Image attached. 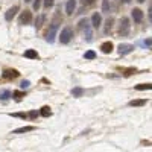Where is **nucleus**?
Returning <instances> with one entry per match:
<instances>
[{"label":"nucleus","mask_w":152,"mask_h":152,"mask_svg":"<svg viewBox=\"0 0 152 152\" xmlns=\"http://www.w3.org/2000/svg\"><path fill=\"white\" fill-rule=\"evenodd\" d=\"M72 94H73L75 97H81V96L84 94V90H82L81 87H76V88H73V90H72Z\"/></svg>","instance_id":"6ab92c4d"},{"label":"nucleus","mask_w":152,"mask_h":152,"mask_svg":"<svg viewBox=\"0 0 152 152\" xmlns=\"http://www.w3.org/2000/svg\"><path fill=\"white\" fill-rule=\"evenodd\" d=\"M84 58H85V59H94V58H96V53L93 52V50H88V52H85Z\"/></svg>","instance_id":"393cba45"},{"label":"nucleus","mask_w":152,"mask_h":152,"mask_svg":"<svg viewBox=\"0 0 152 152\" xmlns=\"http://www.w3.org/2000/svg\"><path fill=\"white\" fill-rule=\"evenodd\" d=\"M18 9H20V8H18L17 5H15V6H12V8H9V9H8V12H6V14H5V18H6L8 21H11L12 18L15 17V14H17V12H18Z\"/></svg>","instance_id":"9d476101"},{"label":"nucleus","mask_w":152,"mask_h":152,"mask_svg":"<svg viewBox=\"0 0 152 152\" xmlns=\"http://www.w3.org/2000/svg\"><path fill=\"white\" fill-rule=\"evenodd\" d=\"M102 12L110 14V2L108 0H102Z\"/></svg>","instance_id":"5701e85b"},{"label":"nucleus","mask_w":152,"mask_h":152,"mask_svg":"<svg viewBox=\"0 0 152 152\" xmlns=\"http://www.w3.org/2000/svg\"><path fill=\"white\" fill-rule=\"evenodd\" d=\"M129 29H131V24H129V18L123 17L119 23V35L120 37H128L129 35Z\"/></svg>","instance_id":"7ed1b4c3"},{"label":"nucleus","mask_w":152,"mask_h":152,"mask_svg":"<svg viewBox=\"0 0 152 152\" xmlns=\"http://www.w3.org/2000/svg\"><path fill=\"white\" fill-rule=\"evenodd\" d=\"M24 56L29 58V59H38V52H37V50H34V49H29V50L24 52Z\"/></svg>","instance_id":"2eb2a0df"},{"label":"nucleus","mask_w":152,"mask_h":152,"mask_svg":"<svg viewBox=\"0 0 152 152\" xmlns=\"http://www.w3.org/2000/svg\"><path fill=\"white\" fill-rule=\"evenodd\" d=\"M151 88H152L151 84H138V85H135V90H140V91H143V90H151Z\"/></svg>","instance_id":"412c9836"},{"label":"nucleus","mask_w":152,"mask_h":152,"mask_svg":"<svg viewBox=\"0 0 152 152\" xmlns=\"http://www.w3.org/2000/svg\"><path fill=\"white\" fill-rule=\"evenodd\" d=\"M78 28L84 32L87 41H91V40H93V38H91V37H93V32H91V29H90V23H88L87 18H82V20L78 23Z\"/></svg>","instance_id":"f03ea898"},{"label":"nucleus","mask_w":152,"mask_h":152,"mask_svg":"<svg viewBox=\"0 0 152 152\" xmlns=\"http://www.w3.org/2000/svg\"><path fill=\"white\" fill-rule=\"evenodd\" d=\"M135 72H137V70H135L134 67H129V69H123V70H122V75H123V76H131V75H134Z\"/></svg>","instance_id":"4be33fe9"},{"label":"nucleus","mask_w":152,"mask_h":152,"mask_svg":"<svg viewBox=\"0 0 152 152\" xmlns=\"http://www.w3.org/2000/svg\"><path fill=\"white\" fill-rule=\"evenodd\" d=\"M38 114H40V113H37V111H31V113L28 114V117L34 120V119H37V117H38Z\"/></svg>","instance_id":"cd10ccee"},{"label":"nucleus","mask_w":152,"mask_h":152,"mask_svg":"<svg viewBox=\"0 0 152 152\" xmlns=\"http://www.w3.org/2000/svg\"><path fill=\"white\" fill-rule=\"evenodd\" d=\"M11 91L9 90H2L0 91V100H2V102H6V100H9L11 99Z\"/></svg>","instance_id":"dca6fc26"},{"label":"nucleus","mask_w":152,"mask_h":152,"mask_svg":"<svg viewBox=\"0 0 152 152\" xmlns=\"http://www.w3.org/2000/svg\"><path fill=\"white\" fill-rule=\"evenodd\" d=\"M93 2H94V0H82V3H84V5H91Z\"/></svg>","instance_id":"2f4dec72"},{"label":"nucleus","mask_w":152,"mask_h":152,"mask_svg":"<svg viewBox=\"0 0 152 152\" xmlns=\"http://www.w3.org/2000/svg\"><path fill=\"white\" fill-rule=\"evenodd\" d=\"M12 117H20V119H28V114L26 113H14Z\"/></svg>","instance_id":"bb28decb"},{"label":"nucleus","mask_w":152,"mask_h":152,"mask_svg":"<svg viewBox=\"0 0 152 152\" xmlns=\"http://www.w3.org/2000/svg\"><path fill=\"white\" fill-rule=\"evenodd\" d=\"M134 50V46L132 44H128V43H122L120 46H119V53L120 55H128V53H131Z\"/></svg>","instance_id":"0eeeda50"},{"label":"nucleus","mask_w":152,"mask_h":152,"mask_svg":"<svg viewBox=\"0 0 152 152\" xmlns=\"http://www.w3.org/2000/svg\"><path fill=\"white\" fill-rule=\"evenodd\" d=\"M113 23H114V18H113V17H110V18L107 20V26H105V34H108V32L111 31V28H113Z\"/></svg>","instance_id":"b1692460"},{"label":"nucleus","mask_w":152,"mask_h":152,"mask_svg":"<svg viewBox=\"0 0 152 152\" xmlns=\"http://www.w3.org/2000/svg\"><path fill=\"white\" fill-rule=\"evenodd\" d=\"M131 15H132V18H134L135 23H142V21H143V11H142V9L134 8V9L131 11Z\"/></svg>","instance_id":"6e6552de"},{"label":"nucleus","mask_w":152,"mask_h":152,"mask_svg":"<svg viewBox=\"0 0 152 152\" xmlns=\"http://www.w3.org/2000/svg\"><path fill=\"white\" fill-rule=\"evenodd\" d=\"M2 76H3V79H15L20 76V73L15 69H6V70H3Z\"/></svg>","instance_id":"423d86ee"},{"label":"nucleus","mask_w":152,"mask_h":152,"mask_svg":"<svg viewBox=\"0 0 152 152\" xmlns=\"http://www.w3.org/2000/svg\"><path fill=\"white\" fill-rule=\"evenodd\" d=\"M40 6H41V0H35V2H34V9L38 11V9H40Z\"/></svg>","instance_id":"c85d7f7f"},{"label":"nucleus","mask_w":152,"mask_h":152,"mask_svg":"<svg viewBox=\"0 0 152 152\" xmlns=\"http://www.w3.org/2000/svg\"><path fill=\"white\" fill-rule=\"evenodd\" d=\"M29 85H31V82H29V81H23V82L20 84V87H21V88H28Z\"/></svg>","instance_id":"7c9ffc66"},{"label":"nucleus","mask_w":152,"mask_h":152,"mask_svg":"<svg viewBox=\"0 0 152 152\" xmlns=\"http://www.w3.org/2000/svg\"><path fill=\"white\" fill-rule=\"evenodd\" d=\"M35 131V126H21V128H17L12 131V134H24V132H31Z\"/></svg>","instance_id":"9b49d317"},{"label":"nucleus","mask_w":152,"mask_h":152,"mask_svg":"<svg viewBox=\"0 0 152 152\" xmlns=\"http://www.w3.org/2000/svg\"><path fill=\"white\" fill-rule=\"evenodd\" d=\"M40 116H43V117H49V116H52V111H50V107L44 105V107L40 110Z\"/></svg>","instance_id":"f3484780"},{"label":"nucleus","mask_w":152,"mask_h":152,"mask_svg":"<svg viewBox=\"0 0 152 152\" xmlns=\"http://www.w3.org/2000/svg\"><path fill=\"white\" fill-rule=\"evenodd\" d=\"M138 2H140V3H143V2H145V0H138Z\"/></svg>","instance_id":"72a5a7b5"},{"label":"nucleus","mask_w":152,"mask_h":152,"mask_svg":"<svg viewBox=\"0 0 152 152\" xmlns=\"http://www.w3.org/2000/svg\"><path fill=\"white\" fill-rule=\"evenodd\" d=\"M143 46H145L146 49H151V38H148V40L143 41Z\"/></svg>","instance_id":"c756f323"},{"label":"nucleus","mask_w":152,"mask_h":152,"mask_svg":"<svg viewBox=\"0 0 152 152\" xmlns=\"http://www.w3.org/2000/svg\"><path fill=\"white\" fill-rule=\"evenodd\" d=\"M61 23H62V18H61L59 15H55L52 24H50V28H49L47 32H46V40H47L49 43H53V41H55V37H56V32H58V29H59V24H61Z\"/></svg>","instance_id":"f257e3e1"},{"label":"nucleus","mask_w":152,"mask_h":152,"mask_svg":"<svg viewBox=\"0 0 152 152\" xmlns=\"http://www.w3.org/2000/svg\"><path fill=\"white\" fill-rule=\"evenodd\" d=\"M113 49H114V44H113L111 41H105L102 46H100V50H102L104 53H111Z\"/></svg>","instance_id":"ddd939ff"},{"label":"nucleus","mask_w":152,"mask_h":152,"mask_svg":"<svg viewBox=\"0 0 152 152\" xmlns=\"http://www.w3.org/2000/svg\"><path fill=\"white\" fill-rule=\"evenodd\" d=\"M146 102H148L146 99H134L129 102V107H143L146 105Z\"/></svg>","instance_id":"4468645a"},{"label":"nucleus","mask_w":152,"mask_h":152,"mask_svg":"<svg viewBox=\"0 0 152 152\" xmlns=\"http://www.w3.org/2000/svg\"><path fill=\"white\" fill-rule=\"evenodd\" d=\"M122 2H123V3H129V2H131V0H122Z\"/></svg>","instance_id":"473e14b6"},{"label":"nucleus","mask_w":152,"mask_h":152,"mask_svg":"<svg viewBox=\"0 0 152 152\" xmlns=\"http://www.w3.org/2000/svg\"><path fill=\"white\" fill-rule=\"evenodd\" d=\"M75 9H76V0H67V5H66V14H67V15H73Z\"/></svg>","instance_id":"1a4fd4ad"},{"label":"nucleus","mask_w":152,"mask_h":152,"mask_svg":"<svg viewBox=\"0 0 152 152\" xmlns=\"http://www.w3.org/2000/svg\"><path fill=\"white\" fill-rule=\"evenodd\" d=\"M24 2H31V0H24Z\"/></svg>","instance_id":"f704fd0d"},{"label":"nucleus","mask_w":152,"mask_h":152,"mask_svg":"<svg viewBox=\"0 0 152 152\" xmlns=\"http://www.w3.org/2000/svg\"><path fill=\"white\" fill-rule=\"evenodd\" d=\"M91 23H93V28L94 29H97V28H100V23H102V17H100V14H93V17H91Z\"/></svg>","instance_id":"f8f14e48"},{"label":"nucleus","mask_w":152,"mask_h":152,"mask_svg":"<svg viewBox=\"0 0 152 152\" xmlns=\"http://www.w3.org/2000/svg\"><path fill=\"white\" fill-rule=\"evenodd\" d=\"M43 3H44V8H46V9L52 8V6L55 5V2H53V0H43Z\"/></svg>","instance_id":"a878e982"},{"label":"nucleus","mask_w":152,"mask_h":152,"mask_svg":"<svg viewBox=\"0 0 152 152\" xmlns=\"http://www.w3.org/2000/svg\"><path fill=\"white\" fill-rule=\"evenodd\" d=\"M44 20H46V15H38L37 20H35V28H37V29H40V28L43 26Z\"/></svg>","instance_id":"a211bd4d"},{"label":"nucleus","mask_w":152,"mask_h":152,"mask_svg":"<svg viewBox=\"0 0 152 152\" xmlns=\"http://www.w3.org/2000/svg\"><path fill=\"white\" fill-rule=\"evenodd\" d=\"M12 96H14V99L17 100V102H20V100L26 96V93H24V91H14V93H12Z\"/></svg>","instance_id":"aec40b11"},{"label":"nucleus","mask_w":152,"mask_h":152,"mask_svg":"<svg viewBox=\"0 0 152 152\" xmlns=\"http://www.w3.org/2000/svg\"><path fill=\"white\" fill-rule=\"evenodd\" d=\"M72 38H73V29L69 28V26H66L64 29L61 31V35H59V41H61V44H67V43H70V41H72Z\"/></svg>","instance_id":"20e7f679"},{"label":"nucleus","mask_w":152,"mask_h":152,"mask_svg":"<svg viewBox=\"0 0 152 152\" xmlns=\"http://www.w3.org/2000/svg\"><path fill=\"white\" fill-rule=\"evenodd\" d=\"M31 21H32V12H31L29 9H24V11L21 12L20 18H18V23H20V24H29Z\"/></svg>","instance_id":"39448f33"}]
</instances>
